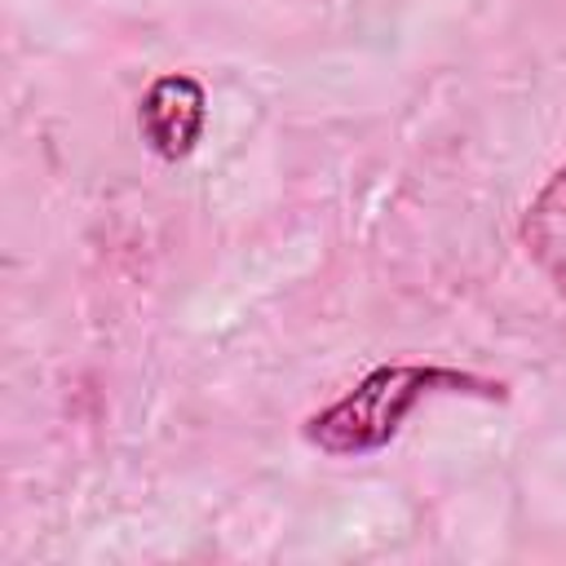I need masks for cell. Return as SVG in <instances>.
Returning a JSON list of instances; mask_svg holds the SVG:
<instances>
[{"label": "cell", "mask_w": 566, "mask_h": 566, "mask_svg": "<svg viewBox=\"0 0 566 566\" xmlns=\"http://www.w3.org/2000/svg\"><path fill=\"white\" fill-rule=\"evenodd\" d=\"M203 124H208V93L195 75H181V71L159 75V80H150V88L137 102L142 142L168 164L186 159L199 146Z\"/></svg>", "instance_id": "cell-2"}, {"label": "cell", "mask_w": 566, "mask_h": 566, "mask_svg": "<svg viewBox=\"0 0 566 566\" xmlns=\"http://www.w3.org/2000/svg\"><path fill=\"white\" fill-rule=\"evenodd\" d=\"M429 394H478V398H504L495 380L455 371V367H424V363H385L371 367L345 398L323 407L305 420V442L327 455H367L398 438L402 420L429 398Z\"/></svg>", "instance_id": "cell-1"}, {"label": "cell", "mask_w": 566, "mask_h": 566, "mask_svg": "<svg viewBox=\"0 0 566 566\" xmlns=\"http://www.w3.org/2000/svg\"><path fill=\"white\" fill-rule=\"evenodd\" d=\"M522 248L539 274L566 296V164L539 186L522 212Z\"/></svg>", "instance_id": "cell-3"}]
</instances>
